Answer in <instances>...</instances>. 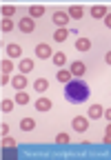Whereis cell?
<instances>
[{
  "mask_svg": "<svg viewBox=\"0 0 111 160\" xmlns=\"http://www.w3.org/2000/svg\"><path fill=\"white\" fill-rule=\"evenodd\" d=\"M104 116V109L100 107V105H91L89 109H87V118L89 120H98V118H102Z\"/></svg>",
  "mask_w": 111,
  "mask_h": 160,
  "instance_id": "cell-7",
  "label": "cell"
},
{
  "mask_svg": "<svg viewBox=\"0 0 111 160\" xmlns=\"http://www.w3.org/2000/svg\"><path fill=\"white\" fill-rule=\"evenodd\" d=\"M36 109L38 111H49L51 109V100L49 98H38L36 100Z\"/></svg>",
  "mask_w": 111,
  "mask_h": 160,
  "instance_id": "cell-14",
  "label": "cell"
},
{
  "mask_svg": "<svg viewBox=\"0 0 111 160\" xmlns=\"http://www.w3.org/2000/svg\"><path fill=\"white\" fill-rule=\"evenodd\" d=\"M13 13H16V7L13 5H5L2 7V18H11Z\"/></svg>",
  "mask_w": 111,
  "mask_h": 160,
  "instance_id": "cell-23",
  "label": "cell"
},
{
  "mask_svg": "<svg viewBox=\"0 0 111 160\" xmlns=\"http://www.w3.org/2000/svg\"><path fill=\"white\" fill-rule=\"evenodd\" d=\"M7 56H9V58H20V56H22V49L18 47L16 42H11V45H7Z\"/></svg>",
  "mask_w": 111,
  "mask_h": 160,
  "instance_id": "cell-13",
  "label": "cell"
},
{
  "mask_svg": "<svg viewBox=\"0 0 111 160\" xmlns=\"http://www.w3.org/2000/svg\"><path fill=\"white\" fill-rule=\"evenodd\" d=\"M69 71L73 73V78H82L84 71H87V65L82 62V60H73V62L69 65Z\"/></svg>",
  "mask_w": 111,
  "mask_h": 160,
  "instance_id": "cell-3",
  "label": "cell"
},
{
  "mask_svg": "<svg viewBox=\"0 0 111 160\" xmlns=\"http://www.w3.org/2000/svg\"><path fill=\"white\" fill-rule=\"evenodd\" d=\"M18 27H20V31H22V33H31V31L36 29V20H33V18H20Z\"/></svg>",
  "mask_w": 111,
  "mask_h": 160,
  "instance_id": "cell-5",
  "label": "cell"
},
{
  "mask_svg": "<svg viewBox=\"0 0 111 160\" xmlns=\"http://www.w3.org/2000/svg\"><path fill=\"white\" fill-rule=\"evenodd\" d=\"M13 102H16V100H2V102H0V109L7 113V111H11V109H13Z\"/></svg>",
  "mask_w": 111,
  "mask_h": 160,
  "instance_id": "cell-25",
  "label": "cell"
},
{
  "mask_svg": "<svg viewBox=\"0 0 111 160\" xmlns=\"http://www.w3.org/2000/svg\"><path fill=\"white\" fill-rule=\"evenodd\" d=\"M13 100H16L18 105H27V102H29V93H27V91H18Z\"/></svg>",
  "mask_w": 111,
  "mask_h": 160,
  "instance_id": "cell-21",
  "label": "cell"
},
{
  "mask_svg": "<svg viewBox=\"0 0 111 160\" xmlns=\"http://www.w3.org/2000/svg\"><path fill=\"white\" fill-rule=\"evenodd\" d=\"M104 118H107V120H109V122H111V107H109V109L104 111Z\"/></svg>",
  "mask_w": 111,
  "mask_h": 160,
  "instance_id": "cell-31",
  "label": "cell"
},
{
  "mask_svg": "<svg viewBox=\"0 0 111 160\" xmlns=\"http://www.w3.org/2000/svg\"><path fill=\"white\" fill-rule=\"evenodd\" d=\"M33 127H36V120H33V118H22V120H20V129H22V131H31Z\"/></svg>",
  "mask_w": 111,
  "mask_h": 160,
  "instance_id": "cell-18",
  "label": "cell"
},
{
  "mask_svg": "<svg viewBox=\"0 0 111 160\" xmlns=\"http://www.w3.org/2000/svg\"><path fill=\"white\" fill-rule=\"evenodd\" d=\"M56 76H58V82H62V85H67L69 80H73V73H71L69 69H62V67L56 71Z\"/></svg>",
  "mask_w": 111,
  "mask_h": 160,
  "instance_id": "cell-9",
  "label": "cell"
},
{
  "mask_svg": "<svg viewBox=\"0 0 111 160\" xmlns=\"http://www.w3.org/2000/svg\"><path fill=\"white\" fill-rule=\"evenodd\" d=\"M56 142L58 145H69V133H58L56 136Z\"/></svg>",
  "mask_w": 111,
  "mask_h": 160,
  "instance_id": "cell-26",
  "label": "cell"
},
{
  "mask_svg": "<svg viewBox=\"0 0 111 160\" xmlns=\"http://www.w3.org/2000/svg\"><path fill=\"white\" fill-rule=\"evenodd\" d=\"M7 82H9V73H2V78H0V85H2V87H5Z\"/></svg>",
  "mask_w": 111,
  "mask_h": 160,
  "instance_id": "cell-28",
  "label": "cell"
},
{
  "mask_svg": "<svg viewBox=\"0 0 111 160\" xmlns=\"http://www.w3.org/2000/svg\"><path fill=\"white\" fill-rule=\"evenodd\" d=\"M104 133H111V122L107 125V129H104Z\"/></svg>",
  "mask_w": 111,
  "mask_h": 160,
  "instance_id": "cell-34",
  "label": "cell"
},
{
  "mask_svg": "<svg viewBox=\"0 0 111 160\" xmlns=\"http://www.w3.org/2000/svg\"><path fill=\"white\" fill-rule=\"evenodd\" d=\"M33 89L38 91V93H45V91L49 89V80H47V78H38V80L33 82Z\"/></svg>",
  "mask_w": 111,
  "mask_h": 160,
  "instance_id": "cell-11",
  "label": "cell"
},
{
  "mask_svg": "<svg viewBox=\"0 0 111 160\" xmlns=\"http://www.w3.org/2000/svg\"><path fill=\"white\" fill-rule=\"evenodd\" d=\"M104 142H107V145H111V133H104Z\"/></svg>",
  "mask_w": 111,
  "mask_h": 160,
  "instance_id": "cell-32",
  "label": "cell"
},
{
  "mask_svg": "<svg viewBox=\"0 0 111 160\" xmlns=\"http://www.w3.org/2000/svg\"><path fill=\"white\" fill-rule=\"evenodd\" d=\"M0 29H2V33H9L13 29V20L11 18H2V25H0Z\"/></svg>",
  "mask_w": 111,
  "mask_h": 160,
  "instance_id": "cell-22",
  "label": "cell"
},
{
  "mask_svg": "<svg viewBox=\"0 0 111 160\" xmlns=\"http://www.w3.org/2000/svg\"><path fill=\"white\" fill-rule=\"evenodd\" d=\"M51 62H53L56 67L60 69V67H65V65H67V56L58 51V53H53V56H51Z\"/></svg>",
  "mask_w": 111,
  "mask_h": 160,
  "instance_id": "cell-12",
  "label": "cell"
},
{
  "mask_svg": "<svg viewBox=\"0 0 111 160\" xmlns=\"http://www.w3.org/2000/svg\"><path fill=\"white\" fill-rule=\"evenodd\" d=\"M51 20H53V22L58 25V27H67V25H69V20H71V16H69L67 11H56Z\"/></svg>",
  "mask_w": 111,
  "mask_h": 160,
  "instance_id": "cell-4",
  "label": "cell"
},
{
  "mask_svg": "<svg viewBox=\"0 0 111 160\" xmlns=\"http://www.w3.org/2000/svg\"><path fill=\"white\" fill-rule=\"evenodd\" d=\"M69 36H71V31H69L67 27H58V31L53 33V40H56V42H65Z\"/></svg>",
  "mask_w": 111,
  "mask_h": 160,
  "instance_id": "cell-10",
  "label": "cell"
},
{
  "mask_svg": "<svg viewBox=\"0 0 111 160\" xmlns=\"http://www.w3.org/2000/svg\"><path fill=\"white\" fill-rule=\"evenodd\" d=\"M0 69H2V73H9V71L13 69V62H11V58L2 60V65H0Z\"/></svg>",
  "mask_w": 111,
  "mask_h": 160,
  "instance_id": "cell-24",
  "label": "cell"
},
{
  "mask_svg": "<svg viewBox=\"0 0 111 160\" xmlns=\"http://www.w3.org/2000/svg\"><path fill=\"white\" fill-rule=\"evenodd\" d=\"M36 56H38L40 60H45V58H51L53 51H51V47H49L47 42H40L38 47H36Z\"/></svg>",
  "mask_w": 111,
  "mask_h": 160,
  "instance_id": "cell-6",
  "label": "cell"
},
{
  "mask_svg": "<svg viewBox=\"0 0 111 160\" xmlns=\"http://www.w3.org/2000/svg\"><path fill=\"white\" fill-rule=\"evenodd\" d=\"M104 60H107V65H111V51H109V53L104 56Z\"/></svg>",
  "mask_w": 111,
  "mask_h": 160,
  "instance_id": "cell-33",
  "label": "cell"
},
{
  "mask_svg": "<svg viewBox=\"0 0 111 160\" xmlns=\"http://www.w3.org/2000/svg\"><path fill=\"white\" fill-rule=\"evenodd\" d=\"M42 13H45V7H42V5H31V7H29V16H31V18H40Z\"/></svg>",
  "mask_w": 111,
  "mask_h": 160,
  "instance_id": "cell-19",
  "label": "cell"
},
{
  "mask_svg": "<svg viewBox=\"0 0 111 160\" xmlns=\"http://www.w3.org/2000/svg\"><path fill=\"white\" fill-rule=\"evenodd\" d=\"M0 131H2V136H7V133H9V125H2V127H0Z\"/></svg>",
  "mask_w": 111,
  "mask_h": 160,
  "instance_id": "cell-30",
  "label": "cell"
},
{
  "mask_svg": "<svg viewBox=\"0 0 111 160\" xmlns=\"http://www.w3.org/2000/svg\"><path fill=\"white\" fill-rule=\"evenodd\" d=\"M2 147H11V149H13V147H16V140L9 138V136H2Z\"/></svg>",
  "mask_w": 111,
  "mask_h": 160,
  "instance_id": "cell-27",
  "label": "cell"
},
{
  "mask_svg": "<svg viewBox=\"0 0 111 160\" xmlns=\"http://www.w3.org/2000/svg\"><path fill=\"white\" fill-rule=\"evenodd\" d=\"M76 49H78V51H89V49H91L89 38H78V40H76Z\"/></svg>",
  "mask_w": 111,
  "mask_h": 160,
  "instance_id": "cell-16",
  "label": "cell"
},
{
  "mask_svg": "<svg viewBox=\"0 0 111 160\" xmlns=\"http://www.w3.org/2000/svg\"><path fill=\"white\" fill-rule=\"evenodd\" d=\"M11 85H13V89L22 91V89L27 87V78H25V73H20V76H13V78H11Z\"/></svg>",
  "mask_w": 111,
  "mask_h": 160,
  "instance_id": "cell-8",
  "label": "cell"
},
{
  "mask_svg": "<svg viewBox=\"0 0 111 160\" xmlns=\"http://www.w3.org/2000/svg\"><path fill=\"white\" fill-rule=\"evenodd\" d=\"M31 69H33V60H31V58H22V60H20V71H22V73H29Z\"/></svg>",
  "mask_w": 111,
  "mask_h": 160,
  "instance_id": "cell-20",
  "label": "cell"
},
{
  "mask_svg": "<svg viewBox=\"0 0 111 160\" xmlns=\"http://www.w3.org/2000/svg\"><path fill=\"white\" fill-rule=\"evenodd\" d=\"M89 96H91V89H89V85L84 82L82 78H73V80H69V82L65 85V98H67V102H71V105L87 102Z\"/></svg>",
  "mask_w": 111,
  "mask_h": 160,
  "instance_id": "cell-1",
  "label": "cell"
},
{
  "mask_svg": "<svg viewBox=\"0 0 111 160\" xmlns=\"http://www.w3.org/2000/svg\"><path fill=\"white\" fill-rule=\"evenodd\" d=\"M71 127L76 129L78 133H84L87 127H89V118H87V116H76V118L71 120Z\"/></svg>",
  "mask_w": 111,
  "mask_h": 160,
  "instance_id": "cell-2",
  "label": "cell"
},
{
  "mask_svg": "<svg viewBox=\"0 0 111 160\" xmlns=\"http://www.w3.org/2000/svg\"><path fill=\"white\" fill-rule=\"evenodd\" d=\"M91 16H94V18H104V16H107V7H104V5L91 7Z\"/></svg>",
  "mask_w": 111,
  "mask_h": 160,
  "instance_id": "cell-17",
  "label": "cell"
},
{
  "mask_svg": "<svg viewBox=\"0 0 111 160\" xmlns=\"http://www.w3.org/2000/svg\"><path fill=\"white\" fill-rule=\"evenodd\" d=\"M102 20H104V25H107V27H109V29H111V13H107V16H104V18H102Z\"/></svg>",
  "mask_w": 111,
  "mask_h": 160,
  "instance_id": "cell-29",
  "label": "cell"
},
{
  "mask_svg": "<svg viewBox=\"0 0 111 160\" xmlns=\"http://www.w3.org/2000/svg\"><path fill=\"white\" fill-rule=\"evenodd\" d=\"M67 13H69L71 18H76V20H78V18H82V13H84V9H82L80 5H71V7L67 9Z\"/></svg>",
  "mask_w": 111,
  "mask_h": 160,
  "instance_id": "cell-15",
  "label": "cell"
}]
</instances>
